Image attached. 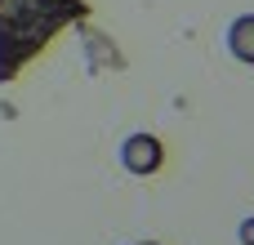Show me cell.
Returning <instances> with one entry per match:
<instances>
[{
	"label": "cell",
	"instance_id": "obj_1",
	"mask_svg": "<svg viewBox=\"0 0 254 245\" xmlns=\"http://www.w3.org/2000/svg\"><path fill=\"white\" fill-rule=\"evenodd\" d=\"M80 18H89L85 0H0V85L18 80Z\"/></svg>",
	"mask_w": 254,
	"mask_h": 245
},
{
	"label": "cell",
	"instance_id": "obj_2",
	"mask_svg": "<svg viewBox=\"0 0 254 245\" xmlns=\"http://www.w3.org/2000/svg\"><path fill=\"white\" fill-rule=\"evenodd\" d=\"M116 156H121V170L134 174V179H156V174L165 170V161H170L161 134H152V129H134V134H125Z\"/></svg>",
	"mask_w": 254,
	"mask_h": 245
},
{
	"label": "cell",
	"instance_id": "obj_3",
	"mask_svg": "<svg viewBox=\"0 0 254 245\" xmlns=\"http://www.w3.org/2000/svg\"><path fill=\"white\" fill-rule=\"evenodd\" d=\"M76 31H80V49H85V62H89V71H94V76H98V71H121V67H125L121 45H116L107 31H98L89 18H80V22H76Z\"/></svg>",
	"mask_w": 254,
	"mask_h": 245
},
{
	"label": "cell",
	"instance_id": "obj_4",
	"mask_svg": "<svg viewBox=\"0 0 254 245\" xmlns=\"http://www.w3.org/2000/svg\"><path fill=\"white\" fill-rule=\"evenodd\" d=\"M223 45L232 54V62L241 67H254V13H237L223 31Z\"/></svg>",
	"mask_w": 254,
	"mask_h": 245
},
{
	"label": "cell",
	"instance_id": "obj_5",
	"mask_svg": "<svg viewBox=\"0 0 254 245\" xmlns=\"http://www.w3.org/2000/svg\"><path fill=\"white\" fill-rule=\"evenodd\" d=\"M237 241H241V245H254V214H250V219H241V228H237Z\"/></svg>",
	"mask_w": 254,
	"mask_h": 245
},
{
	"label": "cell",
	"instance_id": "obj_6",
	"mask_svg": "<svg viewBox=\"0 0 254 245\" xmlns=\"http://www.w3.org/2000/svg\"><path fill=\"white\" fill-rule=\"evenodd\" d=\"M129 245H165V241H129Z\"/></svg>",
	"mask_w": 254,
	"mask_h": 245
}]
</instances>
